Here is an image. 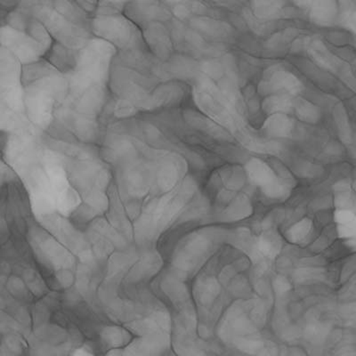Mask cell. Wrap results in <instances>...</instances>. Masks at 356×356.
Listing matches in <instances>:
<instances>
[{
	"instance_id": "6da1fadb",
	"label": "cell",
	"mask_w": 356,
	"mask_h": 356,
	"mask_svg": "<svg viewBox=\"0 0 356 356\" xmlns=\"http://www.w3.org/2000/svg\"><path fill=\"white\" fill-rule=\"evenodd\" d=\"M117 53L113 45L97 38L79 50L75 67L64 74L67 95L55 111L51 128L70 135L79 142L99 146L102 118L111 96V70Z\"/></svg>"
},
{
	"instance_id": "7a4b0ae2",
	"label": "cell",
	"mask_w": 356,
	"mask_h": 356,
	"mask_svg": "<svg viewBox=\"0 0 356 356\" xmlns=\"http://www.w3.org/2000/svg\"><path fill=\"white\" fill-rule=\"evenodd\" d=\"M26 117L40 131L55 123V111L67 95L66 76L45 58L23 64L22 72Z\"/></svg>"
},
{
	"instance_id": "3957f363",
	"label": "cell",
	"mask_w": 356,
	"mask_h": 356,
	"mask_svg": "<svg viewBox=\"0 0 356 356\" xmlns=\"http://www.w3.org/2000/svg\"><path fill=\"white\" fill-rule=\"evenodd\" d=\"M19 5L45 26L53 40L68 49L79 51L94 38V17L77 1H25Z\"/></svg>"
},
{
	"instance_id": "277c9868",
	"label": "cell",
	"mask_w": 356,
	"mask_h": 356,
	"mask_svg": "<svg viewBox=\"0 0 356 356\" xmlns=\"http://www.w3.org/2000/svg\"><path fill=\"white\" fill-rule=\"evenodd\" d=\"M92 32L94 37L110 43L118 52L149 51L142 29L124 13L94 17Z\"/></svg>"
},
{
	"instance_id": "5b68a950",
	"label": "cell",
	"mask_w": 356,
	"mask_h": 356,
	"mask_svg": "<svg viewBox=\"0 0 356 356\" xmlns=\"http://www.w3.org/2000/svg\"><path fill=\"white\" fill-rule=\"evenodd\" d=\"M22 72L23 64L10 51L1 48V120L27 119Z\"/></svg>"
},
{
	"instance_id": "8992f818",
	"label": "cell",
	"mask_w": 356,
	"mask_h": 356,
	"mask_svg": "<svg viewBox=\"0 0 356 356\" xmlns=\"http://www.w3.org/2000/svg\"><path fill=\"white\" fill-rule=\"evenodd\" d=\"M1 48L10 51L23 66L41 60L48 53L34 38L8 25L1 26Z\"/></svg>"
},
{
	"instance_id": "52a82bcc",
	"label": "cell",
	"mask_w": 356,
	"mask_h": 356,
	"mask_svg": "<svg viewBox=\"0 0 356 356\" xmlns=\"http://www.w3.org/2000/svg\"><path fill=\"white\" fill-rule=\"evenodd\" d=\"M194 101L203 114L210 117L219 124L225 125L230 120L228 106L219 88L215 86L211 79L202 77L198 79L193 90ZM223 126V125H222Z\"/></svg>"
},
{
	"instance_id": "ba28073f",
	"label": "cell",
	"mask_w": 356,
	"mask_h": 356,
	"mask_svg": "<svg viewBox=\"0 0 356 356\" xmlns=\"http://www.w3.org/2000/svg\"><path fill=\"white\" fill-rule=\"evenodd\" d=\"M304 88V84L294 73L282 64H276L264 70L258 85V92L264 97L275 94H288L297 97Z\"/></svg>"
},
{
	"instance_id": "9c48e42d",
	"label": "cell",
	"mask_w": 356,
	"mask_h": 356,
	"mask_svg": "<svg viewBox=\"0 0 356 356\" xmlns=\"http://www.w3.org/2000/svg\"><path fill=\"white\" fill-rule=\"evenodd\" d=\"M183 119L191 128L203 135L219 141L231 139V135L225 126L219 124L202 113L187 109L183 113Z\"/></svg>"
},
{
	"instance_id": "30bf717a",
	"label": "cell",
	"mask_w": 356,
	"mask_h": 356,
	"mask_svg": "<svg viewBox=\"0 0 356 356\" xmlns=\"http://www.w3.org/2000/svg\"><path fill=\"white\" fill-rule=\"evenodd\" d=\"M247 179L260 188L261 192L269 189L279 180L272 165L260 158H251L244 165Z\"/></svg>"
},
{
	"instance_id": "8fae6325",
	"label": "cell",
	"mask_w": 356,
	"mask_h": 356,
	"mask_svg": "<svg viewBox=\"0 0 356 356\" xmlns=\"http://www.w3.org/2000/svg\"><path fill=\"white\" fill-rule=\"evenodd\" d=\"M309 19L320 27H331L337 23L340 16V8L332 0L308 1L307 8Z\"/></svg>"
},
{
	"instance_id": "7c38bea8",
	"label": "cell",
	"mask_w": 356,
	"mask_h": 356,
	"mask_svg": "<svg viewBox=\"0 0 356 356\" xmlns=\"http://www.w3.org/2000/svg\"><path fill=\"white\" fill-rule=\"evenodd\" d=\"M247 176L244 167L239 165H229L217 170L211 181L221 191L236 193L245 184Z\"/></svg>"
},
{
	"instance_id": "4fadbf2b",
	"label": "cell",
	"mask_w": 356,
	"mask_h": 356,
	"mask_svg": "<svg viewBox=\"0 0 356 356\" xmlns=\"http://www.w3.org/2000/svg\"><path fill=\"white\" fill-rule=\"evenodd\" d=\"M79 53L77 50L68 49L67 46L54 41L51 48L46 53L45 58L59 72L66 74L75 67L77 64Z\"/></svg>"
},
{
	"instance_id": "5bb4252c",
	"label": "cell",
	"mask_w": 356,
	"mask_h": 356,
	"mask_svg": "<svg viewBox=\"0 0 356 356\" xmlns=\"http://www.w3.org/2000/svg\"><path fill=\"white\" fill-rule=\"evenodd\" d=\"M293 120L289 114L278 113L267 116L262 125V133L273 139H286L294 131Z\"/></svg>"
},
{
	"instance_id": "9a60e30c",
	"label": "cell",
	"mask_w": 356,
	"mask_h": 356,
	"mask_svg": "<svg viewBox=\"0 0 356 356\" xmlns=\"http://www.w3.org/2000/svg\"><path fill=\"white\" fill-rule=\"evenodd\" d=\"M190 25L200 34L215 38V39L228 37L231 31L230 26L228 23L222 22V20L210 18V17H193L191 19Z\"/></svg>"
},
{
	"instance_id": "2e32d148",
	"label": "cell",
	"mask_w": 356,
	"mask_h": 356,
	"mask_svg": "<svg viewBox=\"0 0 356 356\" xmlns=\"http://www.w3.org/2000/svg\"><path fill=\"white\" fill-rule=\"evenodd\" d=\"M286 3L276 0H258L251 3L253 16L261 22L281 18L284 16Z\"/></svg>"
},
{
	"instance_id": "e0dca14e",
	"label": "cell",
	"mask_w": 356,
	"mask_h": 356,
	"mask_svg": "<svg viewBox=\"0 0 356 356\" xmlns=\"http://www.w3.org/2000/svg\"><path fill=\"white\" fill-rule=\"evenodd\" d=\"M293 113L300 122L309 125L318 124L322 120V109L302 96L294 97Z\"/></svg>"
},
{
	"instance_id": "ac0fdd59",
	"label": "cell",
	"mask_w": 356,
	"mask_h": 356,
	"mask_svg": "<svg viewBox=\"0 0 356 356\" xmlns=\"http://www.w3.org/2000/svg\"><path fill=\"white\" fill-rule=\"evenodd\" d=\"M294 97L288 94H275L264 97L261 104L262 110L267 116L273 114L293 113Z\"/></svg>"
},
{
	"instance_id": "d6986e66",
	"label": "cell",
	"mask_w": 356,
	"mask_h": 356,
	"mask_svg": "<svg viewBox=\"0 0 356 356\" xmlns=\"http://www.w3.org/2000/svg\"><path fill=\"white\" fill-rule=\"evenodd\" d=\"M309 55L320 66L326 69H332L334 66V58L326 46L320 40H314L309 44L307 49Z\"/></svg>"
},
{
	"instance_id": "ffe728a7",
	"label": "cell",
	"mask_w": 356,
	"mask_h": 356,
	"mask_svg": "<svg viewBox=\"0 0 356 356\" xmlns=\"http://www.w3.org/2000/svg\"><path fill=\"white\" fill-rule=\"evenodd\" d=\"M251 200L245 194H240L235 197L230 203H228V207L225 208V213L228 219L236 220L239 217L243 219V217L248 216L251 214Z\"/></svg>"
},
{
	"instance_id": "44dd1931",
	"label": "cell",
	"mask_w": 356,
	"mask_h": 356,
	"mask_svg": "<svg viewBox=\"0 0 356 356\" xmlns=\"http://www.w3.org/2000/svg\"><path fill=\"white\" fill-rule=\"evenodd\" d=\"M335 203L338 208L347 210L355 205V193L352 185L346 181L338 182L334 187Z\"/></svg>"
},
{
	"instance_id": "7402d4cb",
	"label": "cell",
	"mask_w": 356,
	"mask_h": 356,
	"mask_svg": "<svg viewBox=\"0 0 356 356\" xmlns=\"http://www.w3.org/2000/svg\"><path fill=\"white\" fill-rule=\"evenodd\" d=\"M298 36V31L294 29H285L273 35L266 42V48L273 52L284 51L290 45L294 37Z\"/></svg>"
},
{
	"instance_id": "603a6c76",
	"label": "cell",
	"mask_w": 356,
	"mask_h": 356,
	"mask_svg": "<svg viewBox=\"0 0 356 356\" xmlns=\"http://www.w3.org/2000/svg\"><path fill=\"white\" fill-rule=\"evenodd\" d=\"M333 116L341 140L343 142L348 143L350 138H351V131H350L348 119H347L345 108L343 107L342 105H336V107L334 109Z\"/></svg>"
},
{
	"instance_id": "cb8c5ba5",
	"label": "cell",
	"mask_w": 356,
	"mask_h": 356,
	"mask_svg": "<svg viewBox=\"0 0 356 356\" xmlns=\"http://www.w3.org/2000/svg\"><path fill=\"white\" fill-rule=\"evenodd\" d=\"M296 172L299 176H305V178H313V176H320L323 172V169L320 167L309 163H302L297 165Z\"/></svg>"
},
{
	"instance_id": "d4e9b609",
	"label": "cell",
	"mask_w": 356,
	"mask_h": 356,
	"mask_svg": "<svg viewBox=\"0 0 356 356\" xmlns=\"http://www.w3.org/2000/svg\"><path fill=\"white\" fill-rule=\"evenodd\" d=\"M347 23H348L353 31L356 32V13L351 14V16H350L348 20H347Z\"/></svg>"
},
{
	"instance_id": "484cf974",
	"label": "cell",
	"mask_w": 356,
	"mask_h": 356,
	"mask_svg": "<svg viewBox=\"0 0 356 356\" xmlns=\"http://www.w3.org/2000/svg\"><path fill=\"white\" fill-rule=\"evenodd\" d=\"M352 188H353V192H354L355 195L356 197V178H355L354 183H353V184H352Z\"/></svg>"
}]
</instances>
